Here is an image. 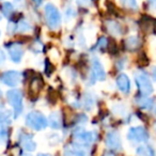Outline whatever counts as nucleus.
Returning <instances> with one entry per match:
<instances>
[{"label": "nucleus", "instance_id": "f257e3e1", "mask_svg": "<svg viewBox=\"0 0 156 156\" xmlns=\"http://www.w3.org/2000/svg\"><path fill=\"white\" fill-rule=\"evenodd\" d=\"M135 81L141 95L149 96L153 93L154 88L147 72L142 69H138L137 72H135Z\"/></svg>", "mask_w": 156, "mask_h": 156}, {"label": "nucleus", "instance_id": "f03ea898", "mask_svg": "<svg viewBox=\"0 0 156 156\" xmlns=\"http://www.w3.org/2000/svg\"><path fill=\"white\" fill-rule=\"evenodd\" d=\"M48 122L47 119L37 111H31L26 117V125L34 130H42L46 128Z\"/></svg>", "mask_w": 156, "mask_h": 156}, {"label": "nucleus", "instance_id": "7ed1b4c3", "mask_svg": "<svg viewBox=\"0 0 156 156\" xmlns=\"http://www.w3.org/2000/svg\"><path fill=\"white\" fill-rule=\"evenodd\" d=\"M45 17L47 25L50 29L56 30L61 25V15L59 10L51 3H47L45 5Z\"/></svg>", "mask_w": 156, "mask_h": 156}, {"label": "nucleus", "instance_id": "20e7f679", "mask_svg": "<svg viewBox=\"0 0 156 156\" xmlns=\"http://www.w3.org/2000/svg\"><path fill=\"white\" fill-rule=\"evenodd\" d=\"M7 98L14 109V117L17 118L23 112V93L20 90L13 89L7 92Z\"/></svg>", "mask_w": 156, "mask_h": 156}, {"label": "nucleus", "instance_id": "39448f33", "mask_svg": "<svg viewBox=\"0 0 156 156\" xmlns=\"http://www.w3.org/2000/svg\"><path fill=\"white\" fill-rule=\"evenodd\" d=\"M126 137L133 143H145L149 140L150 135L143 126H134L128 129Z\"/></svg>", "mask_w": 156, "mask_h": 156}, {"label": "nucleus", "instance_id": "423d86ee", "mask_svg": "<svg viewBox=\"0 0 156 156\" xmlns=\"http://www.w3.org/2000/svg\"><path fill=\"white\" fill-rule=\"evenodd\" d=\"M0 81L9 87H16L22 81V74L17 71H8L0 76Z\"/></svg>", "mask_w": 156, "mask_h": 156}, {"label": "nucleus", "instance_id": "0eeeda50", "mask_svg": "<svg viewBox=\"0 0 156 156\" xmlns=\"http://www.w3.org/2000/svg\"><path fill=\"white\" fill-rule=\"evenodd\" d=\"M96 138H98V135L94 132H85V130H81V132L75 133V135H74V139L76 141V144L83 145V147L92 143L93 141H95Z\"/></svg>", "mask_w": 156, "mask_h": 156}, {"label": "nucleus", "instance_id": "6e6552de", "mask_svg": "<svg viewBox=\"0 0 156 156\" xmlns=\"http://www.w3.org/2000/svg\"><path fill=\"white\" fill-rule=\"evenodd\" d=\"M105 78H106V72H105L104 66L98 59H94L92 61V72L90 83H94L96 79L98 80H105Z\"/></svg>", "mask_w": 156, "mask_h": 156}, {"label": "nucleus", "instance_id": "1a4fd4ad", "mask_svg": "<svg viewBox=\"0 0 156 156\" xmlns=\"http://www.w3.org/2000/svg\"><path fill=\"white\" fill-rule=\"evenodd\" d=\"M106 145L107 147H109L110 150H115V151H119L122 149V141L121 137H120L119 133L118 132H109L106 136Z\"/></svg>", "mask_w": 156, "mask_h": 156}, {"label": "nucleus", "instance_id": "9d476101", "mask_svg": "<svg viewBox=\"0 0 156 156\" xmlns=\"http://www.w3.org/2000/svg\"><path fill=\"white\" fill-rule=\"evenodd\" d=\"M7 48L12 61L15 63H20L23 59V56H24L23 46L18 43H11L9 45H7Z\"/></svg>", "mask_w": 156, "mask_h": 156}, {"label": "nucleus", "instance_id": "9b49d317", "mask_svg": "<svg viewBox=\"0 0 156 156\" xmlns=\"http://www.w3.org/2000/svg\"><path fill=\"white\" fill-rule=\"evenodd\" d=\"M20 144L22 145V147L25 150V151L28 152H32L37 149V143L33 140L32 136L29 134H26V133H23V134L20 135Z\"/></svg>", "mask_w": 156, "mask_h": 156}, {"label": "nucleus", "instance_id": "f8f14e48", "mask_svg": "<svg viewBox=\"0 0 156 156\" xmlns=\"http://www.w3.org/2000/svg\"><path fill=\"white\" fill-rule=\"evenodd\" d=\"M117 87L122 93L124 94H128L130 91V80L128 78L127 75L125 74H120L119 76L117 77Z\"/></svg>", "mask_w": 156, "mask_h": 156}, {"label": "nucleus", "instance_id": "ddd939ff", "mask_svg": "<svg viewBox=\"0 0 156 156\" xmlns=\"http://www.w3.org/2000/svg\"><path fill=\"white\" fill-rule=\"evenodd\" d=\"M64 156H87V152L83 145H69L64 149Z\"/></svg>", "mask_w": 156, "mask_h": 156}, {"label": "nucleus", "instance_id": "4468645a", "mask_svg": "<svg viewBox=\"0 0 156 156\" xmlns=\"http://www.w3.org/2000/svg\"><path fill=\"white\" fill-rule=\"evenodd\" d=\"M135 102H136V104L138 105L140 108L147 109V110L152 109V107H153V105H154L153 98H149V96H145V95H140V96H138V98H135Z\"/></svg>", "mask_w": 156, "mask_h": 156}, {"label": "nucleus", "instance_id": "2eb2a0df", "mask_svg": "<svg viewBox=\"0 0 156 156\" xmlns=\"http://www.w3.org/2000/svg\"><path fill=\"white\" fill-rule=\"evenodd\" d=\"M137 156H156V151L152 145L150 144H141L136 149Z\"/></svg>", "mask_w": 156, "mask_h": 156}, {"label": "nucleus", "instance_id": "dca6fc26", "mask_svg": "<svg viewBox=\"0 0 156 156\" xmlns=\"http://www.w3.org/2000/svg\"><path fill=\"white\" fill-rule=\"evenodd\" d=\"M49 125L51 128L55 129H59V128L62 127V117H61V113L59 111H55V112L50 113L49 115Z\"/></svg>", "mask_w": 156, "mask_h": 156}, {"label": "nucleus", "instance_id": "f3484780", "mask_svg": "<svg viewBox=\"0 0 156 156\" xmlns=\"http://www.w3.org/2000/svg\"><path fill=\"white\" fill-rule=\"evenodd\" d=\"M124 43H125L126 49H128V50H136V49H138L141 45L140 39H139L138 37H135V35L127 37Z\"/></svg>", "mask_w": 156, "mask_h": 156}, {"label": "nucleus", "instance_id": "a211bd4d", "mask_svg": "<svg viewBox=\"0 0 156 156\" xmlns=\"http://www.w3.org/2000/svg\"><path fill=\"white\" fill-rule=\"evenodd\" d=\"M106 27H107V30L112 35L119 37V35L122 34L121 26H120V24H118L117 22H115V20H108V22L106 23Z\"/></svg>", "mask_w": 156, "mask_h": 156}, {"label": "nucleus", "instance_id": "6ab92c4d", "mask_svg": "<svg viewBox=\"0 0 156 156\" xmlns=\"http://www.w3.org/2000/svg\"><path fill=\"white\" fill-rule=\"evenodd\" d=\"M11 118H12V113L11 111L5 110L0 112V127H5L11 124Z\"/></svg>", "mask_w": 156, "mask_h": 156}, {"label": "nucleus", "instance_id": "aec40b11", "mask_svg": "<svg viewBox=\"0 0 156 156\" xmlns=\"http://www.w3.org/2000/svg\"><path fill=\"white\" fill-rule=\"evenodd\" d=\"M16 29H17V31H20V32H27V31L31 30V25L29 24L27 20H20L17 24Z\"/></svg>", "mask_w": 156, "mask_h": 156}, {"label": "nucleus", "instance_id": "412c9836", "mask_svg": "<svg viewBox=\"0 0 156 156\" xmlns=\"http://www.w3.org/2000/svg\"><path fill=\"white\" fill-rule=\"evenodd\" d=\"M121 5H123L126 9H130V10H136L137 9V1L136 0H120Z\"/></svg>", "mask_w": 156, "mask_h": 156}, {"label": "nucleus", "instance_id": "4be33fe9", "mask_svg": "<svg viewBox=\"0 0 156 156\" xmlns=\"http://www.w3.org/2000/svg\"><path fill=\"white\" fill-rule=\"evenodd\" d=\"M1 11H2V13L5 14L7 17H9V16L11 15L12 13H13L14 8H13V5H12V3L5 2L2 5V8H1Z\"/></svg>", "mask_w": 156, "mask_h": 156}, {"label": "nucleus", "instance_id": "5701e85b", "mask_svg": "<svg viewBox=\"0 0 156 156\" xmlns=\"http://www.w3.org/2000/svg\"><path fill=\"white\" fill-rule=\"evenodd\" d=\"M31 87H32V91L35 92V93H37V92L41 90L42 86H43V81L40 79V78H34L32 80V83H31Z\"/></svg>", "mask_w": 156, "mask_h": 156}, {"label": "nucleus", "instance_id": "b1692460", "mask_svg": "<svg viewBox=\"0 0 156 156\" xmlns=\"http://www.w3.org/2000/svg\"><path fill=\"white\" fill-rule=\"evenodd\" d=\"M112 110H113V112L118 115H124L126 112V108L124 107V105H122V104L115 105V106L112 107Z\"/></svg>", "mask_w": 156, "mask_h": 156}, {"label": "nucleus", "instance_id": "393cba45", "mask_svg": "<svg viewBox=\"0 0 156 156\" xmlns=\"http://www.w3.org/2000/svg\"><path fill=\"white\" fill-rule=\"evenodd\" d=\"M93 104H94L93 98L90 95H86L85 98H83V107H85L86 109L90 110V109L92 108V106H93Z\"/></svg>", "mask_w": 156, "mask_h": 156}, {"label": "nucleus", "instance_id": "a878e982", "mask_svg": "<svg viewBox=\"0 0 156 156\" xmlns=\"http://www.w3.org/2000/svg\"><path fill=\"white\" fill-rule=\"evenodd\" d=\"M65 15H66V20H72V18L75 17L76 13H75V11H74L73 8L69 7V9H66V11H65Z\"/></svg>", "mask_w": 156, "mask_h": 156}, {"label": "nucleus", "instance_id": "bb28decb", "mask_svg": "<svg viewBox=\"0 0 156 156\" xmlns=\"http://www.w3.org/2000/svg\"><path fill=\"white\" fill-rule=\"evenodd\" d=\"M108 45V40L106 39V37H101L100 41H98V46L101 48V49H104V48H106V46Z\"/></svg>", "mask_w": 156, "mask_h": 156}, {"label": "nucleus", "instance_id": "cd10ccee", "mask_svg": "<svg viewBox=\"0 0 156 156\" xmlns=\"http://www.w3.org/2000/svg\"><path fill=\"white\" fill-rule=\"evenodd\" d=\"M8 140V133L7 130L1 129L0 130V143H5Z\"/></svg>", "mask_w": 156, "mask_h": 156}, {"label": "nucleus", "instance_id": "c85d7f7f", "mask_svg": "<svg viewBox=\"0 0 156 156\" xmlns=\"http://www.w3.org/2000/svg\"><path fill=\"white\" fill-rule=\"evenodd\" d=\"M147 5L152 11H156V0H147Z\"/></svg>", "mask_w": 156, "mask_h": 156}, {"label": "nucleus", "instance_id": "c756f323", "mask_svg": "<svg viewBox=\"0 0 156 156\" xmlns=\"http://www.w3.org/2000/svg\"><path fill=\"white\" fill-rule=\"evenodd\" d=\"M5 61V55L3 52V50L0 49V64H2Z\"/></svg>", "mask_w": 156, "mask_h": 156}, {"label": "nucleus", "instance_id": "7c9ffc66", "mask_svg": "<svg viewBox=\"0 0 156 156\" xmlns=\"http://www.w3.org/2000/svg\"><path fill=\"white\" fill-rule=\"evenodd\" d=\"M89 1L90 0H77V3H79V5H88Z\"/></svg>", "mask_w": 156, "mask_h": 156}, {"label": "nucleus", "instance_id": "2f4dec72", "mask_svg": "<svg viewBox=\"0 0 156 156\" xmlns=\"http://www.w3.org/2000/svg\"><path fill=\"white\" fill-rule=\"evenodd\" d=\"M152 75H153L154 80H156V66H154L153 69H152Z\"/></svg>", "mask_w": 156, "mask_h": 156}, {"label": "nucleus", "instance_id": "473e14b6", "mask_svg": "<svg viewBox=\"0 0 156 156\" xmlns=\"http://www.w3.org/2000/svg\"><path fill=\"white\" fill-rule=\"evenodd\" d=\"M32 1H33V2H34L37 5H40L42 3V0H32Z\"/></svg>", "mask_w": 156, "mask_h": 156}, {"label": "nucleus", "instance_id": "72a5a7b5", "mask_svg": "<svg viewBox=\"0 0 156 156\" xmlns=\"http://www.w3.org/2000/svg\"><path fill=\"white\" fill-rule=\"evenodd\" d=\"M37 156H50V155H48V154H44V153H43V154H42V153H40Z\"/></svg>", "mask_w": 156, "mask_h": 156}, {"label": "nucleus", "instance_id": "f704fd0d", "mask_svg": "<svg viewBox=\"0 0 156 156\" xmlns=\"http://www.w3.org/2000/svg\"><path fill=\"white\" fill-rule=\"evenodd\" d=\"M20 156H30L29 154H23V155H20Z\"/></svg>", "mask_w": 156, "mask_h": 156}, {"label": "nucleus", "instance_id": "c9c22d12", "mask_svg": "<svg viewBox=\"0 0 156 156\" xmlns=\"http://www.w3.org/2000/svg\"><path fill=\"white\" fill-rule=\"evenodd\" d=\"M2 107H3V105H2V104H0V109L2 108Z\"/></svg>", "mask_w": 156, "mask_h": 156}, {"label": "nucleus", "instance_id": "e433bc0d", "mask_svg": "<svg viewBox=\"0 0 156 156\" xmlns=\"http://www.w3.org/2000/svg\"><path fill=\"white\" fill-rule=\"evenodd\" d=\"M0 20H1V16H0Z\"/></svg>", "mask_w": 156, "mask_h": 156}, {"label": "nucleus", "instance_id": "4c0bfd02", "mask_svg": "<svg viewBox=\"0 0 156 156\" xmlns=\"http://www.w3.org/2000/svg\"><path fill=\"white\" fill-rule=\"evenodd\" d=\"M0 92H1V91H0ZM0 94H1V93H0Z\"/></svg>", "mask_w": 156, "mask_h": 156}, {"label": "nucleus", "instance_id": "58836bf2", "mask_svg": "<svg viewBox=\"0 0 156 156\" xmlns=\"http://www.w3.org/2000/svg\"><path fill=\"white\" fill-rule=\"evenodd\" d=\"M0 33H1V32H0Z\"/></svg>", "mask_w": 156, "mask_h": 156}]
</instances>
